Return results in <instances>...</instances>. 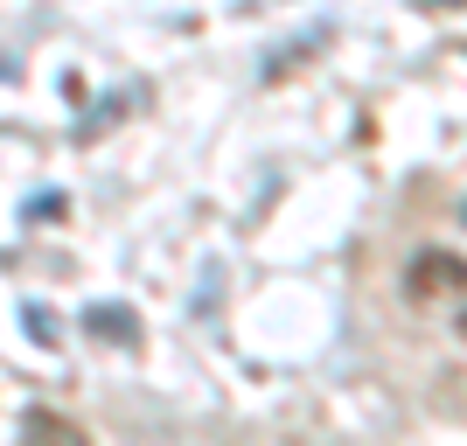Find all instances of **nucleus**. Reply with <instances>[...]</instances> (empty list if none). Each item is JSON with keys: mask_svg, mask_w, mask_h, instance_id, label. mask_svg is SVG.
<instances>
[{"mask_svg": "<svg viewBox=\"0 0 467 446\" xmlns=\"http://www.w3.org/2000/svg\"><path fill=\"white\" fill-rule=\"evenodd\" d=\"M57 210H63V195H36V202H28V216H36V223H49Z\"/></svg>", "mask_w": 467, "mask_h": 446, "instance_id": "5", "label": "nucleus"}, {"mask_svg": "<svg viewBox=\"0 0 467 446\" xmlns=\"http://www.w3.org/2000/svg\"><path fill=\"white\" fill-rule=\"evenodd\" d=\"M461 335H467V307H461Z\"/></svg>", "mask_w": 467, "mask_h": 446, "instance_id": "6", "label": "nucleus"}, {"mask_svg": "<svg viewBox=\"0 0 467 446\" xmlns=\"http://www.w3.org/2000/svg\"><path fill=\"white\" fill-rule=\"evenodd\" d=\"M21 432H42V440H78V426H70V419H57V411H21Z\"/></svg>", "mask_w": 467, "mask_h": 446, "instance_id": "3", "label": "nucleus"}, {"mask_svg": "<svg viewBox=\"0 0 467 446\" xmlns=\"http://www.w3.org/2000/svg\"><path fill=\"white\" fill-rule=\"evenodd\" d=\"M21 321H28V335H36L42 349H57V314L49 307H21Z\"/></svg>", "mask_w": 467, "mask_h": 446, "instance_id": "4", "label": "nucleus"}, {"mask_svg": "<svg viewBox=\"0 0 467 446\" xmlns=\"http://www.w3.org/2000/svg\"><path fill=\"white\" fill-rule=\"evenodd\" d=\"M405 293L419 300V307H447V300H467V258L461 252H419L405 265Z\"/></svg>", "mask_w": 467, "mask_h": 446, "instance_id": "1", "label": "nucleus"}, {"mask_svg": "<svg viewBox=\"0 0 467 446\" xmlns=\"http://www.w3.org/2000/svg\"><path fill=\"white\" fill-rule=\"evenodd\" d=\"M84 328H91L98 342H119V349H133V342H140L133 307H84Z\"/></svg>", "mask_w": 467, "mask_h": 446, "instance_id": "2", "label": "nucleus"}, {"mask_svg": "<svg viewBox=\"0 0 467 446\" xmlns=\"http://www.w3.org/2000/svg\"><path fill=\"white\" fill-rule=\"evenodd\" d=\"M461 216H467V210H461Z\"/></svg>", "mask_w": 467, "mask_h": 446, "instance_id": "7", "label": "nucleus"}]
</instances>
